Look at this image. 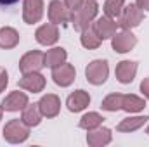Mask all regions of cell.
I'll return each instance as SVG.
<instances>
[{
	"mask_svg": "<svg viewBox=\"0 0 149 147\" xmlns=\"http://www.w3.org/2000/svg\"><path fill=\"white\" fill-rule=\"evenodd\" d=\"M102 121H104V118H102L99 112H87V114H83V116L80 118L78 126L88 132V130H94V128L101 126V125H102Z\"/></svg>",
	"mask_w": 149,
	"mask_h": 147,
	"instance_id": "obj_23",
	"label": "cell"
},
{
	"mask_svg": "<svg viewBox=\"0 0 149 147\" xmlns=\"http://www.w3.org/2000/svg\"><path fill=\"white\" fill-rule=\"evenodd\" d=\"M42 68H45V61H43V54L40 50H30L26 52L21 61H19V69L21 73H33V71H40Z\"/></svg>",
	"mask_w": 149,
	"mask_h": 147,
	"instance_id": "obj_7",
	"label": "cell"
},
{
	"mask_svg": "<svg viewBox=\"0 0 149 147\" xmlns=\"http://www.w3.org/2000/svg\"><path fill=\"white\" fill-rule=\"evenodd\" d=\"M135 3L139 5V9H142V10H149V0H137Z\"/></svg>",
	"mask_w": 149,
	"mask_h": 147,
	"instance_id": "obj_30",
	"label": "cell"
},
{
	"mask_svg": "<svg viewBox=\"0 0 149 147\" xmlns=\"http://www.w3.org/2000/svg\"><path fill=\"white\" fill-rule=\"evenodd\" d=\"M71 12H73V10L68 9L66 3L61 2V0H52V2L49 3V10H47L49 21H50L52 24H63V26L71 21Z\"/></svg>",
	"mask_w": 149,
	"mask_h": 147,
	"instance_id": "obj_5",
	"label": "cell"
},
{
	"mask_svg": "<svg viewBox=\"0 0 149 147\" xmlns=\"http://www.w3.org/2000/svg\"><path fill=\"white\" fill-rule=\"evenodd\" d=\"M9 85V74L5 71V68H0V94L7 88Z\"/></svg>",
	"mask_w": 149,
	"mask_h": 147,
	"instance_id": "obj_27",
	"label": "cell"
},
{
	"mask_svg": "<svg viewBox=\"0 0 149 147\" xmlns=\"http://www.w3.org/2000/svg\"><path fill=\"white\" fill-rule=\"evenodd\" d=\"M21 119H23L30 128L38 126L40 121H42V112H40V107H38V102L37 104H28V106L23 109Z\"/></svg>",
	"mask_w": 149,
	"mask_h": 147,
	"instance_id": "obj_21",
	"label": "cell"
},
{
	"mask_svg": "<svg viewBox=\"0 0 149 147\" xmlns=\"http://www.w3.org/2000/svg\"><path fill=\"white\" fill-rule=\"evenodd\" d=\"M142 21H144L142 9H139L137 3H128L121 9V14L118 17V26L121 30H132V28H137Z\"/></svg>",
	"mask_w": 149,
	"mask_h": 147,
	"instance_id": "obj_3",
	"label": "cell"
},
{
	"mask_svg": "<svg viewBox=\"0 0 149 147\" xmlns=\"http://www.w3.org/2000/svg\"><path fill=\"white\" fill-rule=\"evenodd\" d=\"M92 30L101 37V40H108L116 35L118 23L109 16H102V17L95 19V23H92Z\"/></svg>",
	"mask_w": 149,
	"mask_h": 147,
	"instance_id": "obj_9",
	"label": "cell"
},
{
	"mask_svg": "<svg viewBox=\"0 0 149 147\" xmlns=\"http://www.w3.org/2000/svg\"><path fill=\"white\" fill-rule=\"evenodd\" d=\"M38 107L42 116L45 118H56L61 111V99L56 94H47L38 101Z\"/></svg>",
	"mask_w": 149,
	"mask_h": 147,
	"instance_id": "obj_12",
	"label": "cell"
},
{
	"mask_svg": "<svg viewBox=\"0 0 149 147\" xmlns=\"http://www.w3.org/2000/svg\"><path fill=\"white\" fill-rule=\"evenodd\" d=\"M137 45V37L130 30H121L111 38V47L114 52L118 54H127Z\"/></svg>",
	"mask_w": 149,
	"mask_h": 147,
	"instance_id": "obj_6",
	"label": "cell"
},
{
	"mask_svg": "<svg viewBox=\"0 0 149 147\" xmlns=\"http://www.w3.org/2000/svg\"><path fill=\"white\" fill-rule=\"evenodd\" d=\"M149 119V116H132V118H125L118 126L116 130L121 132V133H130V132H135L139 130L141 126H144V123Z\"/></svg>",
	"mask_w": 149,
	"mask_h": 147,
	"instance_id": "obj_20",
	"label": "cell"
},
{
	"mask_svg": "<svg viewBox=\"0 0 149 147\" xmlns=\"http://www.w3.org/2000/svg\"><path fill=\"white\" fill-rule=\"evenodd\" d=\"M123 7H125V0H106L104 2V14L116 19V17H120Z\"/></svg>",
	"mask_w": 149,
	"mask_h": 147,
	"instance_id": "obj_26",
	"label": "cell"
},
{
	"mask_svg": "<svg viewBox=\"0 0 149 147\" xmlns=\"http://www.w3.org/2000/svg\"><path fill=\"white\" fill-rule=\"evenodd\" d=\"M35 38L40 45H54L57 40H59V30H57V24H42L35 31Z\"/></svg>",
	"mask_w": 149,
	"mask_h": 147,
	"instance_id": "obj_14",
	"label": "cell"
},
{
	"mask_svg": "<svg viewBox=\"0 0 149 147\" xmlns=\"http://www.w3.org/2000/svg\"><path fill=\"white\" fill-rule=\"evenodd\" d=\"M88 104H90V95L85 90H76V92H73L68 97V101H66V106H68V109L71 111V112H80V111L85 109Z\"/></svg>",
	"mask_w": 149,
	"mask_h": 147,
	"instance_id": "obj_17",
	"label": "cell"
},
{
	"mask_svg": "<svg viewBox=\"0 0 149 147\" xmlns=\"http://www.w3.org/2000/svg\"><path fill=\"white\" fill-rule=\"evenodd\" d=\"M144 107H146L144 99H141V97H137L134 94H127L121 99V109L127 111V112H139V111H142Z\"/></svg>",
	"mask_w": 149,
	"mask_h": 147,
	"instance_id": "obj_22",
	"label": "cell"
},
{
	"mask_svg": "<svg viewBox=\"0 0 149 147\" xmlns=\"http://www.w3.org/2000/svg\"><path fill=\"white\" fill-rule=\"evenodd\" d=\"M121 99H123V94H109L102 101L101 107L104 111H109V112H116L121 109Z\"/></svg>",
	"mask_w": 149,
	"mask_h": 147,
	"instance_id": "obj_25",
	"label": "cell"
},
{
	"mask_svg": "<svg viewBox=\"0 0 149 147\" xmlns=\"http://www.w3.org/2000/svg\"><path fill=\"white\" fill-rule=\"evenodd\" d=\"M66 57H68V52L63 49V47H54L50 50H47L43 54V61H45V66L47 68H57L61 66L63 62H66Z\"/></svg>",
	"mask_w": 149,
	"mask_h": 147,
	"instance_id": "obj_18",
	"label": "cell"
},
{
	"mask_svg": "<svg viewBox=\"0 0 149 147\" xmlns=\"http://www.w3.org/2000/svg\"><path fill=\"white\" fill-rule=\"evenodd\" d=\"M97 12H99V5L95 0H85L76 10L71 12V24L76 31H83L87 28H90L92 21L97 17Z\"/></svg>",
	"mask_w": 149,
	"mask_h": 147,
	"instance_id": "obj_1",
	"label": "cell"
},
{
	"mask_svg": "<svg viewBox=\"0 0 149 147\" xmlns=\"http://www.w3.org/2000/svg\"><path fill=\"white\" fill-rule=\"evenodd\" d=\"M114 74H116V80L120 83H123V85L132 83L135 74H137V62H134V61H121V62H118Z\"/></svg>",
	"mask_w": 149,
	"mask_h": 147,
	"instance_id": "obj_15",
	"label": "cell"
},
{
	"mask_svg": "<svg viewBox=\"0 0 149 147\" xmlns=\"http://www.w3.org/2000/svg\"><path fill=\"white\" fill-rule=\"evenodd\" d=\"M3 139L9 144H21L30 137V126L23 119H10L3 126Z\"/></svg>",
	"mask_w": 149,
	"mask_h": 147,
	"instance_id": "obj_2",
	"label": "cell"
},
{
	"mask_svg": "<svg viewBox=\"0 0 149 147\" xmlns=\"http://www.w3.org/2000/svg\"><path fill=\"white\" fill-rule=\"evenodd\" d=\"M2 114H3V107L0 106V119H2Z\"/></svg>",
	"mask_w": 149,
	"mask_h": 147,
	"instance_id": "obj_32",
	"label": "cell"
},
{
	"mask_svg": "<svg viewBox=\"0 0 149 147\" xmlns=\"http://www.w3.org/2000/svg\"><path fill=\"white\" fill-rule=\"evenodd\" d=\"M19 88H24L28 92L38 94L45 88V76L40 74V71H33V73H24L23 78L19 80Z\"/></svg>",
	"mask_w": 149,
	"mask_h": 147,
	"instance_id": "obj_11",
	"label": "cell"
},
{
	"mask_svg": "<svg viewBox=\"0 0 149 147\" xmlns=\"http://www.w3.org/2000/svg\"><path fill=\"white\" fill-rule=\"evenodd\" d=\"M43 16V0H24L23 19L26 24H35Z\"/></svg>",
	"mask_w": 149,
	"mask_h": 147,
	"instance_id": "obj_10",
	"label": "cell"
},
{
	"mask_svg": "<svg viewBox=\"0 0 149 147\" xmlns=\"http://www.w3.org/2000/svg\"><path fill=\"white\" fill-rule=\"evenodd\" d=\"M63 2L66 3V7H68V9H71V10H76V9H78V7H80V5H81L85 0H63Z\"/></svg>",
	"mask_w": 149,
	"mask_h": 147,
	"instance_id": "obj_28",
	"label": "cell"
},
{
	"mask_svg": "<svg viewBox=\"0 0 149 147\" xmlns=\"http://www.w3.org/2000/svg\"><path fill=\"white\" fill-rule=\"evenodd\" d=\"M19 0H0V5H14L17 3Z\"/></svg>",
	"mask_w": 149,
	"mask_h": 147,
	"instance_id": "obj_31",
	"label": "cell"
},
{
	"mask_svg": "<svg viewBox=\"0 0 149 147\" xmlns=\"http://www.w3.org/2000/svg\"><path fill=\"white\" fill-rule=\"evenodd\" d=\"M108 74H109V66L108 61L104 59H95L85 68V78L92 85H102L108 80Z\"/></svg>",
	"mask_w": 149,
	"mask_h": 147,
	"instance_id": "obj_4",
	"label": "cell"
},
{
	"mask_svg": "<svg viewBox=\"0 0 149 147\" xmlns=\"http://www.w3.org/2000/svg\"><path fill=\"white\" fill-rule=\"evenodd\" d=\"M141 92L144 94V97L149 101V78H144L141 83Z\"/></svg>",
	"mask_w": 149,
	"mask_h": 147,
	"instance_id": "obj_29",
	"label": "cell"
},
{
	"mask_svg": "<svg viewBox=\"0 0 149 147\" xmlns=\"http://www.w3.org/2000/svg\"><path fill=\"white\" fill-rule=\"evenodd\" d=\"M28 106V95L24 92H19V90H14L10 92L3 101H2V107L3 111H9V112H16V111H21Z\"/></svg>",
	"mask_w": 149,
	"mask_h": 147,
	"instance_id": "obj_13",
	"label": "cell"
},
{
	"mask_svg": "<svg viewBox=\"0 0 149 147\" xmlns=\"http://www.w3.org/2000/svg\"><path fill=\"white\" fill-rule=\"evenodd\" d=\"M80 42H81V45H83L85 49H88V50H92V49H99V47H101V43H102L101 37H99L92 28H87V30H83V31H81Z\"/></svg>",
	"mask_w": 149,
	"mask_h": 147,
	"instance_id": "obj_24",
	"label": "cell"
},
{
	"mask_svg": "<svg viewBox=\"0 0 149 147\" xmlns=\"http://www.w3.org/2000/svg\"><path fill=\"white\" fill-rule=\"evenodd\" d=\"M111 142V130L109 128H94V130H88L87 133V144L90 147H102L108 146Z\"/></svg>",
	"mask_w": 149,
	"mask_h": 147,
	"instance_id": "obj_16",
	"label": "cell"
},
{
	"mask_svg": "<svg viewBox=\"0 0 149 147\" xmlns=\"http://www.w3.org/2000/svg\"><path fill=\"white\" fill-rule=\"evenodd\" d=\"M146 132H148V133H149V126H148V130H146Z\"/></svg>",
	"mask_w": 149,
	"mask_h": 147,
	"instance_id": "obj_33",
	"label": "cell"
},
{
	"mask_svg": "<svg viewBox=\"0 0 149 147\" xmlns=\"http://www.w3.org/2000/svg\"><path fill=\"white\" fill-rule=\"evenodd\" d=\"M74 78H76V71H74L73 64L63 62L61 66L52 68V80L59 87H70L74 81Z\"/></svg>",
	"mask_w": 149,
	"mask_h": 147,
	"instance_id": "obj_8",
	"label": "cell"
},
{
	"mask_svg": "<svg viewBox=\"0 0 149 147\" xmlns=\"http://www.w3.org/2000/svg\"><path fill=\"white\" fill-rule=\"evenodd\" d=\"M19 43V33L10 28V26H3L0 28V49H14L16 45Z\"/></svg>",
	"mask_w": 149,
	"mask_h": 147,
	"instance_id": "obj_19",
	"label": "cell"
}]
</instances>
